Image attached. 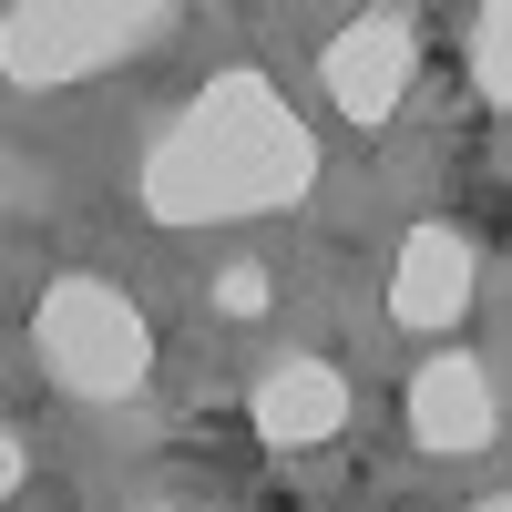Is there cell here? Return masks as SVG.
Wrapping results in <instances>:
<instances>
[{
  "instance_id": "6da1fadb",
  "label": "cell",
  "mask_w": 512,
  "mask_h": 512,
  "mask_svg": "<svg viewBox=\"0 0 512 512\" xmlns=\"http://www.w3.org/2000/svg\"><path fill=\"white\" fill-rule=\"evenodd\" d=\"M318 185L308 123L277 103L267 72H216L195 113L144 154V205L164 226H226V216H277Z\"/></svg>"
},
{
  "instance_id": "7a4b0ae2",
  "label": "cell",
  "mask_w": 512,
  "mask_h": 512,
  "mask_svg": "<svg viewBox=\"0 0 512 512\" xmlns=\"http://www.w3.org/2000/svg\"><path fill=\"white\" fill-rule=\"evenodd\" d=\"M31 338H41V369L82 400H134L154 369V338L113 277H52L31 308Z\"/></svg>"
},
{
  "instance_id": "3957f363",
  "label": "cell",
  "mask_w": 512,
  "mask_h": 512,
  "mask_svg": "<svg viewBox=\"0 0 512 512\" xmlns=\"http://www.w3.org/2000/svg\"><path fill=\"white\" fill-rule=\"evenodd\" d=\"M154 31H164V0H123V11L113 0H21L0 21V62H11V82H82Z\"/></svg>"
},
{
  "instance_id": "277c9868",
  "label": "cell",
  "mask_w": 512,
  "mask_h": 512,
  "mask_svg": "<svg viewBox=\"0 0 512 512\" xmlns=\"http://www.w3.org/2000/svg\"><path fill=\"white\" fill-rule=\"evenodd\" d=\"M400 93H410V21L400 11H359L328 41V103L349 123H379Z\"/></svg>"
},
{
  "instance_id": "5b68a950",
  "label": "cell",
  "mask_w": 512,
  "mask_h": 512,
  "mask_svg": "<svg viewBox=\"0 0 512 512\" xmlns=\"http://www.w3.org/2000/svg\"><path fill=\"white\" fill-rule=\"evenodd\" d=\"M461 308H472V246L451 226H410L400 277H390V318L400 328H451Z\"/></svg>"
},
{
  "instance_id": "8992f818",
  "label": "cell",
  "mask_w": 512,
  "mask_h": 512,
  "mask_svg": "<svg viewBox=\"0 0 512 512\" xmlns=\"http://www.w3.org/2000/svg\"><path fill=\"white\" fill-rule=\"evenodd\" d=\"M338 420H349V379L318 369V359H277L267 379H256V441H277V451H308L328 441Z\"/></svg>"
},
{
  "instance_id": "52a82bcc",
  "label": "cell",
  "mask_w": 512,
  "mask_h": 512,
  "mask_svg": "<svg viewBox=\"0 0 512 512\" xmlns=\"http://www.w3.org/2000/svg\"><path fill=\"white\" fill-rule=\"evenodd\" d=\"M410 431L420 451H482L492 441V379L482 359H431L410 379Z\"/></svg>"
},
{
  "instance_id": "ba28073f",
  "label": "cell",
  "mask_w": 512,
  "mask_h": 512,
  "mask_svg": "<svg viewBox=\"0 0 512 512\" xmlns=\"http://www.w3.org/2000/svg\"><path fill=\"white\" fill-rule=\"evenodd\" d=\"M472 72H482V93L512 103V0H492L482 31H472Z\"/></svg>"
},
{
  "instance_id": "9c48e42d",
  "label": "cell",
  "mask_w": 512,
  "mask_h": 512,
  "mask_svg": "<svg viewBox=\"0 0 512 512\" xmlns=\"http://www.w3.org/2000/svg\"><path fill=\"white\" fill-rule=\"evenodd\" d=\"M216 308L226 318H256V308H267V267H226L216 277Z\"/></svg>"
},
{
  "instance_id": "30bf717a",
  "label": "cell",
  "mask_w": 512,
  "mask_h": 512,
  "mask_svg": "<svg viewBox=\"0 0 512 512\" xmlns=\"http://www.w3.org/2000/svg\"><path fill=\"white\" fill-rule=\"evenodd\" d=\"M472 512H512V492H492V502H472Z\"/></svg>"
}]
</instances>
